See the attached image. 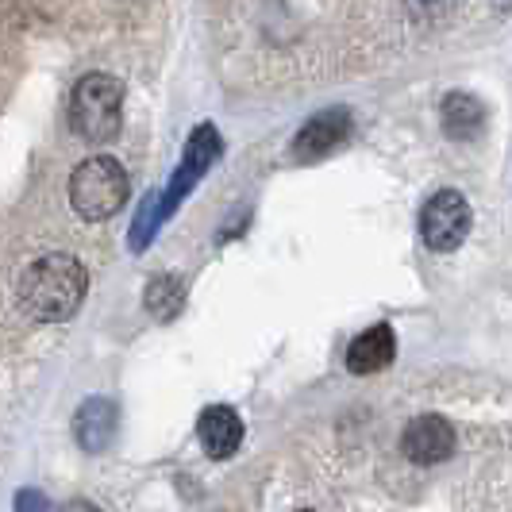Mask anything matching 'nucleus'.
Wrapping results in <instances>:
<instances>
[{"mask_svg": "<svg viewBox=\"0 0 512 512\" xmlns=\"http://www.w3.org/2000/svg\"><path fill=\"white\" fill-rule=\"evenodd\" d=\"M128 193V170L108 154L85 158L74 170V178H70V205L89 224H101L108 216H116L120 208L128 205Z\"/></svg>", "mask_w": 512, "mask_h": 512, "instance_id": "nucleus-2", "label": "nucleus"}, {"mask_svg": "<svg viewBox=\"0 0 512 512\" xmlns=\"http://www.w3.org/2000/svg\"><path fill=\"white\" fill-rule=\"evenodd\" d=\"M401 451L409 462H420V466H439L455 455V428L436 416V412H424L405 424L401 432Z\"/></svg>", "mask_w": 512, "mask_h": 512, "instance_id": "nucleus-5", "label": "nucleus"}, {"mask_svg": "<svg viewBox=\"0 0 512 512\" xmlns=\"http://www.w3.org/2000/svg\"><path fill=\"white\" fill-rule=\"evenodd\" d=\"M66 512H101V509H97L93 501H74V505H70Z\"/></svg>", "mask_w": 512, "mask_h": 512, "instance_id": "nucleus-13", "label": "nucleus"}, {"mask_svg": "<svg viewBox=\"0 0 512 512\" xmlns=\"http://www.w3.org/2000/svg\"><path fill=\"white\" fill-rule=\"evenodd\" d=\"M439 124L451 139H474L486 124V108L470 93H447L439 104Z\"/></svg>", "mask_w": 512, "mask_h": 512, "instance_id": "nucleus-10", "label": "nucleus"}, {"mask_svg": "<svg viewBox=\"0 0 512 512\" xmlns=\"http://www.w3.org/2000/svg\"><path fill=\"white\" fill-rule=\"evenodd\" d=\"M420 235L439 255L455 251L462 239L470 235V205H466V197H462L459 189H439L436 197L424 205V212H420Z\"/></svg>", "mask_w": 512, "mask_h": 512, "instance_id": "nucleus-4", "label": "nucleus"}, {"mask_svg": "<svg viewBox=\"0 0 512 512\" xmlns=\"http://www.w3.org/2000/svg\"><path fill=\"white\" fill-rule=\"evenodd\" d=\"M197 439L205 447L208 459H231L243 443V420L231 405H208L197 420Z\"/></svg>", "mask_w": 512, "mask_h": 512, "instance_id": "nucleus-7", "label": "nucleus"}, {"mask_svg": "<svg viewBox=\"0 0 512 512\" xmlns=\"http://www.w3.org/2000/svg\"><path fill=\"white\" fill-rule=\"evenodd\" d=\"M397 355V335L389 324H374L362 335H355V343L347 347V370L351 374H378L385 370Z\"/></svg>", "mask_w": 512, "mask_h": 512, "instance_id": "nucleus-9", "label": "nucleus"}, {"mask_svg": "<svg viewBox=\"0 0 512 512\" xmlns=\"http://www.w3.org/2000/svg\"><path fill=\"white\" fill-rule=\"evenodd\" d=\"M143 305H147L154 320H174L185 308V282H181L178 274H158V278L147 282Z\"/></svg>", "mask_w": 512, "mask_h": 512, "instance_id": "nucleus-11", "label": "nucleus"}, {"mask_svg": "<svg viewBox=\"0 0 512 512\" xmlns=\"http://www.w3.org/2000/svg\"><path fill=\"white\" fill-rule=\"evenodd\" d=\"M116 428H120V412L108 397H89L74 416V436L89 455L108 451L116 439Z\"/></svg>", "mask_w": 512, "mask_h": 512, "instance_id": "nucleus-8", "label": "nucleus"}, {"mask_svg": "<svg viewBox=\"0 0 512 512\" xmlns=\"http://www.w3.org/2000/svg\"><path fill=\"white\" fill-rule=\"evenodd\" d=\"M89 289V274L74 255H43L31 262L20 278V301H24L27 316L43 320V324H58L70 320Z\"/></svg>", "mask_w": 512, "mask_h": 512, "instance_id": "nucleus-1", "label": "nucleus"}, {"mask_svg": "<svg viewBox=\"0 0 512 512\" xmlns=\"http://www.w3.org/2000/svg\"><path fill=\"white\" fill-rule=\"evenodd\" d=\"M16 512H54L51 497L39 489H20L16 493Z\"/></svg>", "mask_w": 512, "mask_h": 512, "instance_id": "nucleus-12", "label": "nucleus"}, {"mask_svg": "<svg viewBox=\"0 0 512 512\" xmlns=\"http://www.w3.org/2000/svg\"><path fill=\"white\" fill-rule=\"evenodd\" d=\"M124 85L108 74L81 77L70 93V124L85 143H108L120 131Z\"/></svg>", "mask_w": 512, "mask_h": 512, "instance_id": "nucleus-3", "label": "nucleus"}, {"mask_svg": "<svg viewBox=\"0 0 512 512\" xmlns=\"http://www.w3.org/2000/svg\"><path fill=\"white\" fill-rule=\"evenodd\" d=\"M351 112L347 108H328V112H320V116H312L305 128L297 131V143H293V154L301 158V162H316V158H324V154L339 151L347 139H351Z\"/></svg>", "mask_w": 512, "mask_h": 512, "instance_id": "nucleus-6", "label": "nucleus"}, {"mask_svg": "<svg viewBox=\"0 0 512 512\" xmlns=\"http://www.w3.org/2000/svg\"><path fill=\"white\" fill-rule=\"evenodd\" d=\"M497 8H505V12H512V0H493Z\"/></svg>", "mask_w": 512, "mask_h": 512, "instance_id": "nucleus-14", "label": "nucleus"}, {"mask_svg": "<svg viewBox=\"0 0 512 512\" xmlns=\"http://www.w3.org/2000/svg\"><path fill=\"white\" fill-rule=\"evenodd\" d=\"M297 512H312V509H297Z\"/></svg>", "mask_w": 512, "mask_h": 512, "instance_id": "nucleus-15", "label": "nucleus"}]
</instances>
